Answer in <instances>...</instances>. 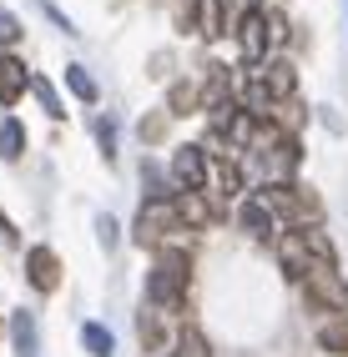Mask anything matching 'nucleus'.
<instances>
[{
    "instance_id": "nucleus-1",
    "label": "nucleus",
    "mask_w": 348,
    "mask_h": 357,
    "mask_svg": "<svg viewBox=\"0 0 348 357\" xmlns=\"http://www.w3.org/2000/svg\"><path fill=\"white\" fill-rule=\"evenodd\" d=\"M187 292H192V261H187V247H157V267L147 277V302L152 312H182L187 307Z\"/></svg>"
},
{
    "instance_id": "nucleus-2",
    "label": "nucleus",
    "mask_w": 348,
    "mask_h": 357,
    "mask_svg": "<svg viewBox=\"0 0 348 357\" xmlns=\"http://www.w3.org/2000/svg\"><path fill=\"white\" fill-rule=\"evenodd\" d=\"M258 202L273 211V217H283L293 231H303V227H313V222L323 217V202L308 192V186H293V181H273V186H263Z\"/></svg>"
},
{
    "instance_id": "nucleus-3",
    "label": "nucleus",
    "mask_w": 348,
    "mask_h": 357,
    "mask_svg": "<svg viewBox=\"0 0 348 357\" xmlns=\"http://www.w3.org/2000/svg\"><path fill=\"white\" fill-rule=\"evenodd\" d=\"M303 287H308V302H318L323 312L348 317V282L338 277V261H308L303 267Z\"/></svg>"
},
{
    "instance_id": "nucleus-4",
    "label": "nucleus",
    "mask_w": 348,
    "mask_h": 357,
    "mask_svg": "<svg viewBox=\"0 0 348 357\" xmlns=\"http://www.w3.org/2000/svg\"><path fill=\"white\" fill-rule=\"evenodd\" d=\"M172 231H182L177 217H172V202L157 197V202L142 206V217H136V231H131V236H136V247H167Z\"/></svg>"
},
{
    "instance_id": "nucleus-5",
    "label": "nucleus",
    "mask_w": 348,
    "mask_h": 357,
    "mask_svg": "<svg viewBox=\"0 0 348 357\" xmlns=\"http://www.w3.org/2000/svg\"><path fill=\"white\" fill-rule=\"evenodd\" d=\"M187 31L202 40H222L227 36V0H187Z\"/></svg>"
},
{
    "instance_id": "nucleus-6",
    "label": "nucleus",
    "mask_w": 348,
    "mask_h": 357,
    "mask_svg": "<svg viewBox=\"0 0 348 357\" xmlns=\"http://www.w3.org/2000/svg\"><path fill=\"white\" fill-rule=\"evenodd\" d=\"M172 181H177V192H202L207 186V151L202 146H177L172 151Z\"/></svg>"
},
{
    "instance_id": "nucleus-7",
    "label": "nucleus",
    "mask_w": 348,
    "mask_h": 357,
    "mask_svg": "<svg viewBox=\"0 0 348 357\" xmlns=\"http://www.w3.org/2000/svg\"><path fill=\"white\" fill-rule=\"evenodd\" d=\"M26 282L36 292H56L61 287V257L51 247H31L26 252Z\"/></svg>"
},
{
    "instance_id": "nucleus-8",
    "label": "nucleus",
    "mask_w": 348,
    "mask_h": 357,
    "mask_svg": "<svg viewBox=\"0 0 348 357\" xmlns=\"http://www.w3.org/2000/svg\"><path fill=\"white\" fill-rule=\"evenodd\" d=\"M26 86H31L26 61L10 56V51H0V106H15L20 96H26Z\"/></svg>"
},
{
    "instance_id": "nucleus-9",
    "label": "nucleus",
    "mask_w": 348,
    "mask_h": 357,
    "mask_svg": "<svg viewBox=\"0 0 348 357\" xmlns=\"http://www.w3.org/2000/svg\"><path fill=\"white\" fill-rule=\"evenodd\" d=\"M238 45H242V61H268V20H263V10H247L238 20Z\"/></svg>"
},
{
    "instance_id": "nucleus-10",
    "label": "nucleus",
    "mask_w": 348,
    "mask_h": 357,
    "mask_svg": "<svg viewBox=\"0 0 348 357\" xmlns=\"http://www.w3.org/2000/svg\"><path fill=\"white\" fill-rule=\"evenodd\" d=\"M172 217H177V227H207L212 222V206H207V197L202 192H177L172 197Z\"/></svg>"
},
{
    "instance_id": "nucleus-11",
    "label": "nucleus",
    "mask_w": 348,
    "mask_h": 357,
    "mask_svg": "<svg viewBox=\"0 0 348 357\" xmlns=\"http://www.w3.org/2000/svg\"><path fill=\"white\" fill-rule=\"evenodd\" d=\"M277 261H283L288 277H303V267H308V242H303V231H283V236H277Z\"/></svg>"
},
{
    "instance_id": "nucleus-12",
    "label": "nucleus",
    "mask_w": 348,
    "mask_h": 357,
    "mask_svg": "<svg viewBox=\"0 0 348 357\" xmlns=\"http://www.w3.org/2000/svg\"><path fill=\"white\" fill-rule=\"evenodd\" d=\"M167 357H212V342H207V332H202V327L187 322V327H182L177 337H172V352H167Z\"/></svg>"
},
{
    "instance_id": "nucleus-13",
    "label": "nucleus",
    "mask_w": 348,
    "mask_h": 357,
    "mask_svg": "<svg viewBox=\"0 0 348 357\" xmlns=\"http://www.w3.org/2000/svg\"><path fill=\"white\" fill-rule=\"evenodd\" d=\"M263 156H273V172H277V181H288V176L298 172V136H277Z\"/></svg>"
},
{
    "instance_id": "nucleus-14",
    "label": "nucleus",
    "mask_w": 348,
    "mask_h": 357,
    "mask_svg": "<svg viewBox=\"0 0 348 357\" xmlns=\"http://www.w3.org/2000/svg\"><path fill=\"white\" fill-rule=\"evenodd\" d=\"M238 222H242V231H252V236H273V227H277V217L252 197V202H242V211H238Z\"/></svg>"
},
{
    "instance_id": "nucleus-15",
    "label": "nucleus",
    "mask_w": 348,
    "mask_h": 357,
    "mask_svg": "<svg viewBox=\"0 0 348 357\" xmlns=\"http://www.w3.org/2000/svg\"><path fill=\"white\" fill-rule=\"evenodd\" d=\"M10 337H15V357H36V352H41L36 317H31V312H15V317H10Z\"/></svg>"
},
{
    "instance_id": "nucleus-16",
    "label": "nucleus",
    "mask_w": 348,
    "mask_h": 357,
    "mask_svg": "<svg viewBox=\"0 0 348 357\" xmlns=\"http://www.w3.org/2000/svg\"><path fill=\"white\" fill-rule=\"evenodd\" d=\"M318 347L333 352V357H348V317H328L318 327Z\"/></svg>"
},
{
    "instance_id": "nucleus-17",
    "label": "nucleus",
    "mask_w": 348,
    "mask_h": 357,
    "mask_svg": "<svg viewBox=\"0 0 348 357\" xmlns=\"http://www.w3.org/2000/svg\"><path fill=\"white\" fill-rule=\"evenodd\" d=\"M0 156H6V161H20V156H26V126H20L15 116L0 121Z\"/></svg>"
},
{
    "instance_id": "nucleus-18",
    "label": "nucleus",
    "mask_w": 348,
    "mask_h": 357,
    "mask_svg": "<svg viewBox=\"0 0 348 357\" xmlns=\"http://www.w3.org/2000/svg\"><path fill=\"white\" fill-rule=\"evenodd\" d=\"M207 176L217 181V192H222V197H238V192H242V172H238V161H227V156H222L217 166L207 161Z\"/></svg>"
},
{
    "instance_id": "nucleus-19",
    "label": "nucleus",
    "mask_w": 348,
    "mask_h": 357,
    "mask_svg": "<svg viewBox=\"0 0 348 357\" xmlns=\"http://www.w3.org/2000/svg\"><path fill=\"white\" fill-rule=\"evenodd\" d=\"M81 342H86L91 357H111V347H116L111 327H101V322H86V327H81Z\"/></svg>"
},
{
    "instance_id": "nucleus-20",
    "label": "nucleus",
    "mask_w": 348,
    "mask_h": 357,
    "mask_svg": "<svg viewBox=\"0 0 348 357\" xmlns=\"http://www.w3.org/2000/svg\"><path fill=\"white\" fill-rule=\"evenodd\" d=\"M187 111H197V86L192 81H177L167 91V116H187Z\"/></svg>"
},
{
    "instance_id": "nucleus-21",
    "label": "nucleus",
    "mask_w": 348,
    "mask_h": 357,
    "mask_svg": "<svg viewBox=\"0 0 348 357\" xmlns=\"http://www.w3.org/2000/svg\"><path fill=\"white\" fill-rule=\"evenodd\" d=\"M136 337H142V347H147V352H157V347H161V327H157V312H147V307H142V317H136Z\"/></svg>"
},
{
    "instance_id": "nucleus-22",
    "label": "nucleus",
    "mask_w": 348,
    "mask_h": 357,
    "mask_svg": "<svg viewBox=\"0 0 348 357\" xmlns=\"http://www.w3.org/2000/svg\"><path fill=\"white\" fill-rule=\"evenodd\" d=\"M66 86H71L81 101H96V81L86 76V66H66Z\"/></svg>"
},
{
    "instance_id": "nucleus-23",
    "label": "nucleus",
    "mask_w": 348,
    "mask_h": 357,
    "mask_svg": "<svg viewBox=\"0 0 348 357\" xmlns=\"http://www.w3.org/2000/svg\"><path fill=\"white\" fill-rule=\"evenodd\" d=\"M31 91H36V96H41V106H45V116H56V121H61V116H66V106L56 101V91H51V81H41V76H31Z\"/></svg>"
},
{
    "instance_id": "nucleus-24",
    "label": "nucleus",
    "mask_w": 348,
    "mask_h": 357,
    "mask_svg": "<svg viewBox=\"0 0 348 357\" xmlns=\"http://www.w3.org/2000/svg\"><path fill=\"white\" fill-rule=\"evenodd\" d=\"M20 36H26V26H20V20L6 10V6H0V45H6V51H10V45L20 40Z\"/></svg>"
},
{
    "instance_id": "nucleus-25",
    "label": "nucleus",
    "mask_w": 348,
    "mask_h": 357,
    "mask_svg": "<svg viewBox=\"0 0 348 357\" xmlns=\"http://www.w3.org/2000/svg\"><path fill=\"white\" fill-rule=\"evenodd\" d=\"M263 20H268V51H277V45L288 40V20L277 15V10H263Z\"/></svg>"
},
{
    "instance_id": "nucleus-26",
    "label": "nucleus",
    "mask_w": 348,
    "mask_h": 357,
    "mask_svg": "<svg viewBox=\"0 0 348 357\" xmlns=\"http://www.w3.org/2000/svg\"><path fill=\"white\" fill-rule=\"evenodd\" d=\"M167 136V111L161 116H142V141H161Z\"/></svg>"
},
{
    "instance_id": "nucleus-27",
    "label": "nucleus",
    "mask_w": 348,
    "mask_h": 357,
    "mask_svg": "<svg viewBox=\"0 0 348 357\" xmlns=\"http://www.w3.org/2000/svg\"><path fill=\"white\" fill-rule=\"evenodd\" d=\"M96 141H101V151H106V161H111V151H116V126H111V116H101V121H96Z\"/></svg>"
},
{
    "instance_id": "nucleus-28",
    "label": "nucleus",
    "mask_w": 348,
    "mask_h": 357,
    "mask_svg": "<svg viewBox=\"0 0 348 357\" xmlns=\"http://www.w3.org/2000/svg\"><path fill=\"white\" fill-rule=\"evenodd\" d=\"M96 231H101V242H106V247L116 242V222H111V217H101V222H96Z\"/></svg>"
}]
</instances>
